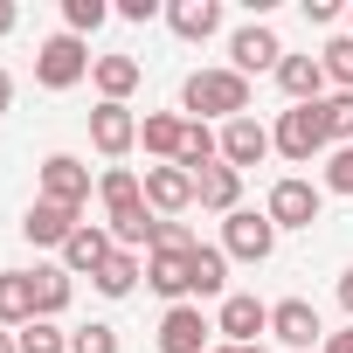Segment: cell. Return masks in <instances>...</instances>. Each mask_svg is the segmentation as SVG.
Returning <instances> with one entry per match:
<instances>
[{"instance_id": "40", "label": "cell", "mask_w": 353, "mask_h": 353, "mask_svg": "<svg viewBox=\"0 0 353 353\" xmlns=\"http://www.w3.org/2000/svg\"><path fill=\"white\" fill-rule=\"evenodd\" d=\"M0 353H21V339H14V332H8V325H0Z\"/></svg>"}, {"instance_id": "16", "label": "cell", "mask_w": 353, "mask_h": 353, "mask_svg": "<svg viewBox=\"0 0 353 353\" xmlns=\"http://www.w3.org/2000/svg\"><path fill=\"white\" fill-rule=\"evenodd\" d=\"M194 201H201V208H215V215H236V208H243V173H236V166H222V159H215V166H201V173H194Z\"/></svg>"}, {"instance_id": "1", "label": "cell", "mask_w": 353, "mask_h": 353, "mask_svg": "<svg viewBox=\"0 0 353 353\" xmlns=\"http://www.w3.org/2000/svg\"><path fill=\"white\" fill-rule=\"evenodd\" d=\"M181 104L208 125V118H250V77H236V70H194L188 83H181Z\"/></svg>"}, {"instance_id": "37", "label": "cell", "mask_w": 353, "mask_h": 353, "mask_svg": "<svg viewBox=\"0 0 353 353\" xmlns=\"http://www.w3.org/2000/svg\"><path fill=\"white\" fill-rule=\"evenodd\" d=\"M339 305H346V319H353V270H339Z\"/></svg>"}, {"instance_id": "12", "label": "cell", "mask_w": 353, "mask_h": 353, "mask_svg": "<svg viewBox=\"0 0 353 353\" xmlns=\"http://www.w3.org/2000/svg\"><path fill=\"white\" fill-rule=\"evenodd\" d=\"M90 145H97L104 159H125V152L139 145V118H132V104H97V111H90Z\"/></svg>"}, {"instance_id": "22", "label": "cell", "mask_w": 353, "mask_h": 353, "mask_svg": "<svg viewBox=\"0 0 353 353\" xmlns=\"http://www.w3.org/2000/svg\"><path fill=\"white\" fill-rule=\"evenodd\" d=\"M181 139H188V118H173V111H152V118H139V145H145V152H159L166 166L181 159Z\"/></svg>"}, {"instance_id": "6", "label": "cell", "mask_w": 353, "mask_h": 353, "mask_svg": "<svg viewBox=\"0 0 353 353\" xmlns=\"http://www.w3.org/2000/svg\"><path fill=\"white\" fill-rule=\"evenodd\" d=\"M277 63H284V42H277L270 21H250V28L229 35V70L236 77H256V70H277Z\"/></svg>"}, {"instance_id": "24", "label": "cell", "mask_w": 353, "mask_h": 353, "mask_svg": "<svg viewBox=\"0 0 353 353\" xmlns=\"http://www.w3.org/2000/svg\"><path fill=\"white\" fill-rule=\"evenodd\" d=\"M215 159H222V132H208L201 118H188V139H181V159H173V166L201 173V166H215Z\"/></svg>"}, {"instance_id": "14", "label": "cell", "mask_w": 353, "mask_h": 353, "mask_svg": "<svg viewBox=\"0 0 353 353\" xmlns=\"http://www.w3.org/2000/svg\"><path fill=\"white\" fill-rule=\"evenodd\" d=\"M188 256H194V250H188ZM188 256H173V250H152V256H145V284H152L166 305H188V298H194V263H188Z\"/></svg>"}, {"instance_id": "10", "label": "cell", "mask_w": 353, "mask_h": 353, "mask_svg": "<svg viewBox=\"0 0 353 353\" xmlns=\"http://www.w3.org/2000/svg\"><path fill=\"white\" fill-rule=\"evenodd\" d=\"M270 332H277L284 346H298V353L325 346V319H319L312 298H284V305H270Z\"/></svg>"}, {"instance_id": "28", "label": "cell", "mask_w": 353, "mask_h": 353, "mask_svg": "<svg viewBox=\"0 0 353 353\" xmlns=\"http://www.w3.org/2000/svg\"><path fill=\"white\" fill-rule=\"evenodd\" d=\"M319 125H325V139H332V145H353V90L319 97Z\"/></svg>"}, {"instance_id": "3", "label": "cell", "mask_w": 353, "mask_h": 353, "mask_svg": "<svg viewBox=\"0 0 353 353\" xmlns=\"http://www.w3.org/2000/svg\"><path fill=\"white\" fill-rule=\"evenodd\" d=\"M270 145L291 159V166H312L332 139H325V125H319V104H291L284 118H277V132H270Z\"/></svg>"}, {"instance_id": "38", "label": "cell", "mask_w": 353, "mask_h": 353, "mask_svg": "<svg viewBox=\"0 0 353 353\" xmlns=\"http://www.w3.org/2000/svg\"><path fill=\"white\" fill-rule=\"evenodd\" d=\"M14 21H21V14H14V0H0V35H8Z\"/></svg>"}, {"instance_id": "36", "label": "cell", "mask_w": 353, "mask_h": 353, "mask_svg": "<svg viewBox=\"0 0 353 353\" xmlns=\"http://www.w3.org/2000/svg\"><path fill=\"white\" fill-rule=\"evenodd\" d=\"M325 353H353V325L346 332H325Z\"/></svg>"}, {"instance_id": "34", "label": "cell", "mask_w": 353, "mask_h": 353, "mask_svg": "<svg viewBox=\"0 0 353 353\" xmlns=\"http://www.w3.org/2000/svg\"><path fill=\"white\" fill-rule=\"evenodd\" d=\"M325 188H332V194H353V145H339V152L325 159Z\"/></svg>"}, {"instance_id": "25", "label": "cell", "mask_w": 353, "mask_h": 353, "mask_svg": "<svg viewBox=\"0 0 353 353\" xmlns=\"http://www.w3.org/2000/svg\"><path fill=\"white\" fill-rule=\"evenodd\" d=\"M194 298H215L222 284H229V256H222V243H194Z\"/></svg>"}, {"instance_id": "35", "label": "cell", "mask_w": 353, "mask_h": 353, "mask_svg": "<svg viewBox=\"0 0 353 353\" xmlns=\"http://www.w3.org/2000/svg\"><path fill=\"white\" fill-rule=\"evenodd\" d=\"M118 21H139V28L159 21V0H118Z\"/></svg>"}, {"instance_id": "4", "label": "cell", "mask_w": 353, "mask_h": 353, "mask_svg": "<svg viewBox=\"0 0 353 353\" xmlns=\"http://www.w3.org/2000/svg\"><path fill=\"white\" fill-rule=\"evenodd\" d=\"M277 250V222L263 215V208H236V215H222V256H236V263H263Z\"/></svg>"}, {"instance_id": "23", "label": "cell", "mask_w": 353, "mask_h": 353, "mask_svg": "<svg viewBox=\"0 0 353 353\" xmlns=\"http://www.w3.org/2000/svg\"><path fill=\"white\" fill-rule=\"evenodd\" d=\"M97 194H104V215H125V208H145V181L132 166H111L104 181H97Z\"/></svg>"}, {"instance_id": "39", "label": "cell", "mask_w": 353, "mask_h": 353, "mask_svg": "<svg viewBox=\"0 0 353 353\" xmlns=\"http://www.w3.org/2000/svg\"><path fill=\"white\" fill-rule=\"evenodd\" d=\"M8 104H14V77H8V70H0V111H8Z\"/></svg>"}, {"instance_id": "8", "label": "cell", "mask_w": 353, "mask_h": 353, "mask_svg": "<svg viewBox=\"0 0 353 353\" xmlns=\"http://www.w3.org/2000/svg\"><path fill=\"white\" fill-rule=\"evenodd\" d=\"M145 208L159 222H181V208H194V173L188 166H145Z\"/></svg>"}, {"instance_id": "27", "label": "cell", "mask_w": 353, "mask_h": 353, "mask_svg": "<svg viewBox=\"0 0 353 353\" xmlns=\"http://www.w3.org/2000/svg\"><path fill=\"white\" fill-rule=\"evenodd\" d=\"M139 277H145V270H139V250H118V256H111V263H104V270H97L90 284H97L104 298H125V291H132Z\"/></svg>"}, {"instance_id": "18", "label": "cell", "mask_w": 353, "mask_h": 353, "mask_svg": "<svg viewBox=\"0 0 353 353\" xmlns=\"http://www.w3.org/2000/svg\"><path fill=\"white\" fill-rule=\"evenodd\" d=\"M77 229H83V222H77V208H56V201H35V208H28V222H21V236H28V243H42V250H63Z\"/></svg>"}, {"instance_id": "20", "label": "cell", "mask_w": 353, "mask_h": 353, "mask_svg": "<svg viewBox=\"0 0 353 353\" xmlns=\"http://www.w3.org/2000/svg\"><path fill=\"white\" fill-rule=\"evenodd\" d=\"M166 21H173V35H181V42H208V35L222 28V0H173Z\"/></svg>"}, {"instance_id": "33", "label": "cell", "mask_w": 353, "mask_h": 353, "mask_svg": "<svg viewBox=\"0 0 353 353\" xmlns=\"http://www.w3.org/2000/svg\"><path fill=\"white\" fill-rule=\"evenodd\" d=\"M194 243H201V236H194L188 222H159V229H152V250H173V256H188Z\"/></svg>"}, {"instance_id": "32", "label": "cell", "mask_w": 353, "mask_h": 353, "mask_svg": "<svg viewBox=\"0 0 353 353\" xmlns=\"http://www.w3.org/2000/svg\"><path fill=\"white\" fill-rule=\"evenodd\" d=\"M70 353H118V325H104V319L77 325V332H70Z\"/></svg>"}, {"instance_id": "11", "label": "cell", "mask_w": 353, "mask_h": 353, "mask_svg": "<svg viewBox=\"0 0 353 353\" xmlns=\"http://www.w3.org/2000/svg\"><path fill=\"white\" fill-rule=\"evenodd\" d=\"M208 319H201V305H166V319H159V353H215L208 346Z\"/></svg>"}, {"instance_id": "17", "label": "cell", "mask_w": 353, "mask_h": 353, "mask_svg": "<svg viewBox=\"0 0 353 353\" xmlns=\"http://www.w3.org/2000/svg\"><path fill=\"white\" fill-rule=\"evenodd\" d=\"M277 90H284L291 104H319V97H325V63H319V56H284V63H277Z\"/></svg>"}, {"instance_id": "13", "label": "cell", "mask_w": 353, "mask_h": 353, "mask_svg": "<svg viewBox=\"0 0 353 353\" xmlns=\"http://www.w3.org/2000/svg\"><path fill=\"white\" fill-rule=\"evenodd\" d=\"M111 256H118V243H111V229H97V222H83V229L63 243V270H70V277H97Z\"/></svg>"}, {"instance_id": "26", "label": "cell", "mask_w": 353, "mask_h": 353, "mask_svg": "<svg viewBox=\"0 0 353 353\" xmlns=\"http://www.w3.org/2000/svg\"><path fill=\"white\" fill-rule=\"evenodd\" d=\"M35 277V319H56L63 305H70V270L63 263H42V270H28Z\"/></svg>"}, {"instance_id": "2", "label": "cell", "mask_w": 353, "mask_h": 353, "mask_svg": "<svg viewBox=\"0 0 353 353\" xmlns=\"http://www.w3.org/2000/svg\"><path fill=\"white\" fill-rule=\"evenodd\" d=\"M90 70H97V56H90L77 35H49V42L35 49V83H42V90H77Z\"/></svg>"}, {"instance_id": "31", "label": "cell", "mask_w": 353, "mask_h": 353, "mask_svg": "<svg viewBox=\"0 0 353 353\" xmlns=\"http://www.w3.org/2000/svg\"><path fill=\"white\" fill-rule=\"evenodd\" d=\"M104 14H111L104 0H63V35H77V42H83L90 28H104Z\"/></svg>"}, {"instance_id": "19", "label": "cell", "mask_w": 353, "mask_h": 353, "mask_svg": "<svg viewBox=\"0 0 353 353\" xmlns=\"http://www.w3.org/2000/svg\"><path fill=\"white\" fill-rule=\"evenodd\" d=\"M0 325L8 332L35 325V277L28 270H0Z\"/></svg>"}, {"instance_id": "29", "label": "cell", "mask_w": 353, "mask_h": 353, "mask_svg": "<svg viewBox=\"0 0 353 353\" xmlns=\"http://www.w3.org/2000/svg\"><path fill=\"white\" fill-rule=\"evenodd\" d=\"M14 339H21V353H70V332H63L56 319H35V325H21Z\"/></svg>"}, {"instance_id": "30", "label": "cell", "mask_w": 353, "mask_h": 353, "mask_svg": "<svg viewBox=\"0 0 353 353\" xmlns=\"http://www.w3.org/2000/svg\"><path fill=\"white\" fill-rule=\"evenodd\" d=\"M319 63H325V83L353 90V35H332V42L319 49Z\"/></svg>"}, {"instance_id": "15", "label": "cell", "mask_w": 353, "mask_h": 353, "mask_svg": "<svg viewBox=\"0 0 353 353\" xmlns=\"http://www.w3.org/2000/svg\"><path fill=\"white\" fill-rule=\"evenodd\" d=\"M263 152H277V145H270V125H256V118H229V125H222V166L243 173V166H256Z\"/></svg>"}, {"instance_id": "7", "label": "cell", "mask_w": 353, "mask_h": 353, "mask_svg": "<svg viewBox=\"0 0 353 353\" xmlns=\"http://www.w3.org/2000/svg\"><path fill=\"white\" fill-rule=\"evenodd\" d=\"M42 201L83 215V201H90V166L70 159V152H49V159H42Z\"/></svg>"}, {"instance_id": "9", "label": "cell", "mask_w": 353, "mask_h": 353, "mask_svg": "<svg viewBox=\"0 0 353 353\" xmlns=\"http://www.w3.org/2000/svg\"><path fill=\"white\" fill-rule=\"evenodd\" d=\"M215 332H222L229 346H256V332H270V305L250 298V291H229L222 312H215Z\"/></svg>"}, {"instance_id": "21", "label": "cell", "mask_w": 353, "mask_h": 353, "mask_svg": "<svg viewBox=\"0 0 353 353\" xmlns=\"http://www.w3.org/2000/svg\"><path fill=\"white\" fill-rule=\"evenodd\" d=\"M139 56H97V70H90V83L104 90V104H125L132 90H139Z\"/></svg>"}, {"instance_id": "41", "label": "cell", "mask_w": 353, "mask_h": 353, "mask_svg": "<svg viewBox=\"0 0 353 353\" xmlns=\"http://www.w3.org/2000/svg\"><path fill=\"white\" fill-rule=\"evenodd\" d=\"M215 353H243V346H215Z\"/></svg>"}, {"instance_id": "5", "label": "cell", "mask_w": 353, "mask_h": 353, "mask_svg": "<svg viewBox=\"0 0 353 353\" xmlns=\"http://www.w3.org/2000/svg\"><path fill=\"white\" fill-rule=\"evenodd\" d=\"M319 208H325V194H319L312 181H298V173H284V181L270 188V201H263V215H270L277 229H312Z\"/></svg>"}, {"instance_id": "42", "label": "cell", "mask_w": 353, "mask_h": 353, "mask_svg": "<svg viewBox=\"0 0 353 353\" xmlns=\"http://www.w3.org/2000/svg\"><path fill=\"white\" fill-rule=\"evenodd\" d=\"M346 28H353V8H346Z\"/></svg>"}]
</instances>
